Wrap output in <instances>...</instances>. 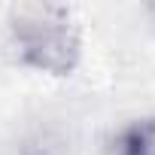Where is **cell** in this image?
<instances>
[{
    "label": "cell",
    "mask_w": 155,
    "mask_h": 155,
    "mask_svg": "<svg viewBox=\"0 0 155 155\" xmlns=\"http://www.w3.org/2000/svg\"><path fill=\"white\" fill-rule=\"evenodd\" d=\"M146 15H149V18L155 21V3H149V6H146Z\"/></svg>",
    "instance_id": "3957f363"
},
{
    "label": "cell",
    "mask_w": 155,
    "mask_h": 155,
    "mask_svg": "<svg viewBox=\"0 0 155 155\" xmlns=\"http://www.w3.org/2000/svg\"><path fill=\"white\" fill-rule=\"evenodd\" d=\"M104 155H155V119L125 122L107 140Z\"/></svg>",
    "instance_id": "7a4b0ae2"
},
{
    "label": "cell",
    "mask_w": 155,
    "mask_h": 155,
    "mask_svg": "<svg viewBox=\"0 0 155 155\" xmlns=\"http://www.w3.org/2000/svg\"><path fill=\"white\" fill-rule=\"evenodd\" d=\"M9 49L21 67L49 76H67L82 58V37L70 6L18 3L6 18Z\"/></svg>",
    "instance_id": "6da1fadb"
}]
</instances>
